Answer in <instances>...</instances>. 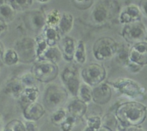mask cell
Masks as SVG:
<instances>
[{
  "label": "cell",
  "mask_w": 147,
  "mask_h": 131,
  "mask_svg": "<svg viewBox=\"0 0 147 131\" xmlns=\"http://www.w3.org/2000/svg\"><path fill=\"white\" fill-rule=\"evenodd\" d=\"M116 117L126 126H136L142 123L146 117V107L137 102L121 104L116 109Z\"/></svg>",
  "instance_id": "cell-1"
},
{
  "label": "cell",
  "mask_w": 147,
  "mask_h": 131,
  "mask_svg": "<svg viewBox=\"0 0 147 131\" xmlns=\"http://www.w3.org/2000/svg\"><path fill=\"white\" fill-rule=\"evenodd\" d=\"M68 99V92L65 88L56 83L49 84L45 91L44 106L50 111H56L62 107Z\"/></svg>",
  "instance_id": "cell-2"
},
{
  "label": "cell",
  "mask_w": 147,
  "mask_h": 131,
  "mask_svg": "<svg viewBox=\"0 0 147 131\" xmlns=\"http://www.w3.org/2000/svg\"><path fill=\"white\" fill-rule=\"evenodd\" d=\"M57 64L50 60L40 59L37 60L32 68V72L36 80L43 83H49L58 75Z\"/></svg>",
  "instance_id": "cell-3"
},
{
  "label": "cell",
  "mask_w": 147,
  "mask_h": 131,
  "mask_svg": "<svg viewBox=\"0 0 147 131\" xmlns=\"http://www.w3.org/2000/svg\"><path fill=\"white\" fill-rule=\"evenodd\" d=\"M109 84L131 99H139L141 96H144V90L142 86L138 82L129 78H119L109 81Z\"/></svg>",
  "instance_id": "cell-4"
},
{
  "label": "cell",
  "mask_w": 147,
  "mask_h": 131,
  "mask_svg": "<svg viewBox=\"0 0 147 131\" xmlns=\"http://www.w3.org/2000/svg\"><path fill=\"white\" fill-rule=\"evenodd\" d=\"M118 50L116 40L110 37H100L95 42L93 47V54L98 60H106L114 56Z\"/></svg>",
  "instance_id": "cell-5"
},
{
  "label": "cell",
  "mask_w": 147,
  "mask_h": 131,
  "mask_svg": "<svg viewBox=\"0 0 147 131\" xmlns=\"http://www.w3.org/2000/svg\"><path fill=\"white\" fill-rule=\"evenodd\" d=\"M14 50L19 56L20 61L30 63L37 57L35 40L31 37H23L17 40L14 45Z\"/></svg>",
  "instance_id": "cell-6"
},
{
  "label": "cell",
  "mask_w": 147,
  "mask_h": 131,
  "mask_svg": "<svg viewBox=\"0 0 147 131\" xmlns=\"http://www.w3.org/2000/svg\"><path fill=\"white\" fill-rule=\"evenodd\" d=\"M81 77L84 83L90 86H96L102 83L106 77V71L102 65L98 63H90L83 69Z\"/></svg>",
  "instance_id": "cell-7"
},
{
  "label": "cell",
  "mask_w": 147,
  "mask_h": 131,
  "mask_svg": "<svg viewBox=\"0 0 147 131\" xmlns=\"http://www.w3.org/2000/svg\"><path fill=\"white\" fill-rule=\"evenodd\" d=\"M122 36L128 43L134 45L142 42L146 37V29L141 21L125 24Z\"/></svg>",
  "instance_id": "cell-8"
},
{
  "label": "cell",
  "mask_w": 147,
  "mask_h": 131,
  "mask_svg": "<svg viewBox=\"0 0 147 131\" xmlns=\"http://www.w3.org/2000/svg\"><path fill=\"white\" fill-rule=\"evenodd\" d=\"M61 79L66 89L73 96L77 97L80 83V76L74 65L67 66L62 72Z\"/></svg>",
  "instance_id": "cell-9"
},
{
  "label": "cell",
  "mask_w": 147,
  "mask_h": 131,
  "mask_svg": "<svg viewBox=\"0 0 147 131\" xmlns=\"http://www.w3.org/2000/svg\"><path fill=\"white\" fill-rule=\"evenodd\" d=\"M46 15L40 10H31L26 13L24 16V22L27 27L32 31L38 32L46 26Z\"/></svg>",
  "instance_id": "cell-10"
},
{
  "label": "cell",
  "mask_w": 147,
  "mask_h": 131,
  "mask_svg": "<svg viewBox=\"0 0 147 131\" xmlns=\"http://www.w3.org/2000/svg\"><path fill=\"white\" fill-rule=\"evenodd\" d=\"M129 61L143 66L147 64V43L142 41L133 45L128 53Z\"/></svg>",
  "instance_id": "cell-11"
},
{
  "label": "cell",
  "mask_w": 147,
  "mask_h": 131,
  "mask_svg": "<svg viewBox=\"0 0 147 131\" xmlns=\"http://www.w3.org/2000/svg\"><path fill=\"white\" fill-rule=\"evenodd\" d=\"M142 14L140 8L138 6L134 4H129L121 11L119 21L121 23L125 24L140 21Z\"/></svg>",
  "instance_id": "cell-12"
},
{
  "label": "cell",
  "mask_w": 147,
  "mask_h": 131,
  "mask_svg": "<svg viewBox=\"0 0 147 131\" xmlns=\"http://www.w3.org/2000/svg\"><path fill=\"white\" fill-rule=\"evenodd\" d=\"M111 98V89L109 83H100L93 89V101L96 104L104 105Z\"/></svg>",
  "instance_id": "cell-13"
},
{
  "label": "cell",
  "mask_w": 147,
  "mask_h": 131,
  "mask_svg": "<svg viewBox=\"0 0 147 131\" xmlns=\"http://www.w3.org/2000/svg\"><path fill=\"white\" fill-rule=\"evenodd\" d=\"M102 1L98 3L93 9L92 12V19L95 22L98 24L103 23L110 18L111 14V7H109V3Z\"/></svg>",
  "instance_id": "cell-14"
},
{
  "label": "cell",
  "mask_w": 147,
  "mask_h": 131,
  "mask_svg": "<svg viewBox=\"0 0 147 131\" xmlns=\"http://www.w3.org/2000/svg\"><path fill=\"white\" fill-rule=\"evenodd\" d=\"M76 46L77 44L73 37L66 35L60 40V50L65 60L67 61H72L74 60Z\"/></svg>",
  "instance_id": "cell-15"
},
{
  "label": "cell",
  "mask_w": 147,
  "mask_h": 131,
  "mask_svg": "<svg viewBox=\"0 0 147 131\" xmlns=\"http://www.w3.org/2000/svg\"><path fill=\"white\" fill-rule=\"evenodd\" d=\"M45 113V108L38 102H34L24 108L23 115L27 120L34 121L40 119Z\"/></svg>",
  "instance_id": "cell-16"
},
{
  "label": "cell",
  "mask_w": 147,
  "mask_h": 131,
  "mask_svg": "<svg viewBox=\"0 0 147 131\" xmlns=\"http://www.w3.org/2000/svg\"><path fill=\"white\" fill-rule=\"evenodd\" d=\"M67 111L70 116L75 119L81 118L87 111V104L82 102L77 97L70 101L67 107Z\"/></svg>",
  "instance_id": "cell-17"
},
{
  "label": "cell",
  "mask_w": 147,
  "mask_h": 131,
  "mask_svg": "<svg viewBox=\"0 0 147 131\" xmlns=\"http://www.w3.org/2000/svg\"><path fill=\"white\" fill-rule=\"evenodd\" d=\"M39 92L38 88L36 86H31V87H26L22 92L20 96V101L22 103V105H24V107L27 105L36 102L38 98Z\"/></svg>",
  "instance_id": "cell-18"
},
{
  "label": "cell",
  "mask_w": 147,
  "mask_h": 131,
  "mask_svg": "<svg viewBox=\"0 0 147 131\" xmlns=\"http://www.w3.org/2000/svg\"><path fill=\"white\" fill-rule=\"evenodd\" d=\"M25 88L20 79H11L6 84L4 92L14 98H20L22 92Z\"/></svg>",
  "instance_id": "cell-19"
},
{
  "label": "cell",
  "mask_w": 147,
  "mask_h": 131,
  "mask_svg": "<svg viewBox=\"0 0 147 131\" xmlns=\"http://www.w3.org/2000/svg\"><path fill=\"white\" fill-rule=\"evenodd\" d=\"M73 24H74V19L71 13L63 12L60 23L57 26L59 33L63 35L66 36V35L71 31L73 27Z\"/></svg>",
  "instance_id": "cell-20"
},
{
  "label": "cell",
  "mask_w": 147,
  "mask_h": 131,
  "mask_svg": "<svg viewBox=\"0 0 147 131\" xmlns=\"http://www.w3.org/2000/svg\"><path fill=\"white\" fill-rule=\"evenodd\" d=\"M42 35L49 47L56 46L57 43L60 41V33L57 30V27L45 26V27L44 28V33Z\"/></svg>",
  "instance_id": "cell-21"
},
{
  "label": "cell",
  "mask_w": 147,
  "mask_h": 131,
  "mask_svg": "<svg viewBox=\"0 0 147 131\" xmlns=\"http://www.w3.org/2000/svg\"><path fill=\"white\" fill-rule=\"evenodd\" d=\"M8 2V1H7ZM16 17V11L9 3L0 5V20L5 23L12 22Z\"/></svg>",
  "instance_id": "cell-22"
},
{
  "label": "cell",
  "mask_w": 147,
  "mask_h": 131,
  "mask_svg": "<svg viewBox=\"0 0 147 131\" xmlns=\"http://www.w3.org/2000/svg\"><path fill=\"white\" fill-rule=\"evenodd\" d=\"M63 58V54L60 49H59L57 46H53L47 48L42 59L50 60L55 64H57Z\"/></svg>",
  "instance_id": "cell-23"
},
{
  "label": "cell",
  "mask_w": 147,
  "mask_h": 131,
  "mask_svg": "<svg viewBox=\"0 0 147 131\" xmlns=\"http://www.w3.org/2000/svg\"><path fill=\"white\" fill-rule=\"evenodd\" d=\"M78 99L88 104L93 100V89L86 83H82L79 88L77 96Z\"/></svg>",
  "instance_id": "cell-24"
},
{
  "label": "cell",
  "mask_w": 147,
  "mask_h": 131,
  "mask_svg": "<svg viewBox=\"0 0 147 131\" xmlns=\"http://www.w3.org/2000/svg\"><path fill=\"white\" fill-rule=\"evenodd\" d=\"M1 60L5 65L11 66L17 64L20 61V58L17 51L14 48H7L5 49Z\"/></svg>",
  "instance_id": "cell-25"
},
{
  "label": "cell",
  "mask_w": 147,
  "mask_h": 131,
  "mask_svg": "<svg viewBox=\"0 0 147 131\" xmlns=\"http://www.w3.org/2000/svg\"><path fill=\"white\" fill-rule=\"evenodd\" d=\"M62 14L60 11L56 9L51 10L46 15V26L51 27H57L61 20Z\"/></svg>",
  "instance_id": "cell-26"
},
{
  "label": "cell",
  "mask_w": 147,
  "mask_h": 131,
  "mask_svg": "<svg viewBox=\"0 0 147 131\" xmlns=\"http://www.w3.org/2000/svg\"><path fill=\"white\" fill-rule=\"evenodd\" d=\"M74 60L80 64H83L86 60V50L84 42L79 40L77 43L74 55Z\"/></svg>",
  "instance_id": "cell-27"
},
{
  "label": "cell",
  "mask_w": 147,
  "mask_h": 131,
  "mask_svg": "<svg viewBox=\"0 0 147 131\" xmlns=\"http://www.w3.org/2000/svg\"><path fill=\"white\" fill-rule=\"evenodd\" d=\"M36 42V50H37V58L38 60L42 58L45 53L47 48L49 47L47 44L45 39L43 35L37 36V38L35 39Z\"/></svg>",
  "instance_id": "cell-28"
},
{
  "label": "cell",
  "mask_w": 147,
  "mask_h": 131,
  "mask_svg": "<svg viewBox=\"0 0 147 131\" xmlns=\"http://www.w3.org/2000/svg\"><path fill=\"white\" fill-rule=\"evenodd\" d=\"M9 1L16 12L24 11V10L30 8L34 2V1L32 0H12V1Z\"/></svg>",
  "instance_id": "cell-29"
},
{
  "label": "cell",
  "mask_w": 147,
  "mask_h": 131,
  "mask_svg": "<svg viewBox=\"0 0 147 131\" xmlns=\"http://www.w3.org/2000/svg\"><path fill=\"white\" fill-rule=\"evenodd\" d=\"M3 131H27V129L22 122L19 119H13L6 125Z\"/></svg>",
  "instance_id": "cell-30"
},
{
  "label": "cell",
  "mask_w": 147,
  "mask_h": 131,
  "mask_svg": "<svg viewBox=\"0 0 147 131\" xmlns=\"http://www.w3.org/2000/svg\"><path fill=\"white\" fill-rule=\"evenodd\" d=\"M67 117V112L64 109L61 108V109H57L53 112L51 119L53 123L57 124V125H61Z\"/></svg>",
  "instance_id": "cell-31"
},
{
  "label": "cell",
  "mask_w": 147,
  "mask_h": 131,
  "mask_svg": "<svg viewBox=\"0 0 147 131\" xmlns=\"http://www.w3.org/2000/svg\"><path fill=\"white\" fill-rule=\"evenodd\" d=\"M72 2H73V5L76 8H78V10H88L90 7H92L94 1H93V0H80V1L75 0V1H72Z\"/></svg>",
  "instance_id": "cell-32"
},
{
  "label": "cell",
  "mask_w": 147,
  "mask_h": 131,
  "mask_svg": "<svg viewBox=\"0 0 147 131\" xmlns=\"http://www.w3.org/2000/svg\"><path fill=\"white\" fill-rule=\"evenodd\" d=\"M20 81L25 87H31V86H34V83L36 79L32 75V73H30L23 75L20 79Z\"/></svg>",
  "instance_id": "cell-33"
},
{
  "label": "cell",
  "mask_w": 147,
  "mask_h": 131,
  "mask_svg": "<svg viewBox=\"0 0 147 131\" xmlns=\"http://www.w3.org/2000/svg\"><path fill=\"white\" fill-rule=\"evenodd\" d=\"M88 126L93 128L95 130H97L98 129L100 128L102 123V120L100 117L98 116H92L89 117L87 120Z\"/></svg>",
  "instance_id": "cell-34"
},
{
  "label": "cell",
  "mask_w": 147,
  "mask_h": 131,
  "mask_svg": "<svg viewBox=\"0 0 147 131\" xmlns=\"http://www.w3.org/2000/svg\"><path fill=\"white\" fill-rule=\"evenodd\" d=\"M76 119L72 116H67L64 122L61 124V128L63 131H70L73 128Z\"/></svg>",
  "instance_id": "cell-35"
},
{
  "label": "cell",
  "mask_w": 147,
  "mask_h": 131,
  "mask_svg": "<svg viewBox=\"0 0 147 131\" xmlns=\"http://www.w3.org/2000/svg\"><path fill=\"white\" fill-rule=\"evenodd\" d=\"M139 8L142 12V14L147 17V0L141 1Z\"/></svg>",
  "instance_id": "cell-36"
},
{
  "label": "cell",
  "mask_w": 147,
  "mask_h": 131,
  "mask_svg": "<svg viewBox=\"0 0 147 131\" xmlns=\"http://www.w3.org/2000/svg\"><path fill=\"white\" fill-rule=\"evenodd\" d=\"M7 30H8V26L7 23L0 20V37L7 33Z\"/></svg>",
  "instance_id": "cell-37"
},
{
  "label": "cell",
  "mask_w": 147,
  "mask_h": 131,
  "mask_svg": "<svg viewBox=\"0 0 147 131\" xmlns=\"http://www.w3.org/2000/svg\"><path fill=\"white\" fill-rule=\"evenodd\" d=\"M4 51H5V48H4V44H3L2 42L0 41V60L2 58V56Z\"/></svg>",
  "instance_id": "cell-38"
},
{
  "label": "cell",
  "mask_w": 147,
  "mask_h": 131,
  "mask_svg": "<svg viewBox=\"0 0 147 131\" xmlns=\"http://www.w3.org/2000/svg\"><path fill=\"white\" fill-rule=\"evenodd\" d=\"M126 131H144L142 128H137L136 126H130L126 129Z\"/></svg>",
  "instance_id": "cell-39"
},
{
  "label": "cell",
  "mask_w": 147,
  "mask_h": 131,
  "mask_svg": "<svg viewBox=\"0 0 147 131\" xmlns=\"http://www.w3.org/2000/svg\"><path fill=\"white\" fill-rule=\"evenodd\" d=\"M96 131H111V130L109 128H106V127L103 126V127H100L99 129H98Z\"/></svg>",
  "instance_id": "cell-40"
},
{
  "label": "cell",
  "mask_w": 147,
  "mask_h": 131,
  "mask_svg": "<svg viewBox=\"0 0 147 131\" xmlns=\"http://www.w3.org/2000/svg\"><path fill=\"white\" fill-rule=\"evenodd\" d=\"M84 131H96V130H95L94 129H93V128H90V127L88 126L87 128L85 129Z\"/></svg>",
  "instance_id": "cell-41"
},
{
  "label": "cell",
  "mask_w": 147,
  "mask_h": 131,
  "mask_svg": "<svg viewBox=\"0 0 147 131\" xmlns=\"http://www.w3.org/2000/svg\"><path fill=\"white\" fill-rule=\"evenodd\" d=\"M7 1H5V0H0V5H2V4L7 3Z\"/></svg>",
  "instance_id": "cell-42"
},
{
  "label": "cell",
  "mask_w": 147,
  "mask_h": 131,
  "mask_svg": "<svg viewBox=\"0 0 147 131\" xmlns=\"http://www.w3.org/2000/svg\"><path fill=\"white\" fill-rule=\"evenodd\" d=\"M37 1H38V2L46 3V2H48V1H49V0H43V1H42V0H37Z\"/></svg>",
  "instance_id": "cell-43"
},
{
  "label": "cell",
  "mask_w": 147,
  "mask_h": 131,
  "mask_svg": "<svg viewBox=\"0 0 147 131\" xmlns=\"http://www.w3.org/2000/svg\"><path fill=\"white\" fill-rule=\"evenodd\" d=\"M146 38H147V30H146Z\"/></svg>",
  "instance_id": "cell-44"
}]
</instances>
